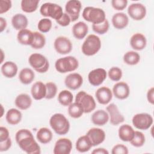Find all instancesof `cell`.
<instances>
[{
  "label": "cell",
  "mask_w": 154,
  "mask_h": 154,
  "mask_svg": "<svg viewBox=\"0 0 154 154\" xmlns=\"http://www.w3.org/2000/svg\"><path fill=\"white\" fill-rule=\"evenodd\" d=\"M40 12L42 16L50 17L55 20H58L64 13L61 6L51 2H46L42 4L40 9Z\"/></svg>",
  "instance_id": "cell-8"
},
{
  "label": "cell",
  "mask_w": 154,
  "mask_h": 154,
  "mask_svg": "<svg viewBox=\"0 0 154 154\" xmlns=\"http://www.w3.org/2000/svg\"><path fill=\"white\" fill-rule=\"evenodd\" d=\"M46 87V94L45 98L51 99L54 98L57 93V87L56 84L52 82H48L45 84Z\"/></svg>",
  "instance_id": "cell-43"
},
{
  "label": "cell",
  "mask_w": 154,
  "mask_h": 154,
  "mask_svg": "<svg viewBox=\"0 0 154 154\" xmlns=\"http://www.w3.org/2000/svg\"><path fill=\"white\" fill-rule=\"evenodd\" d=\"M7 26V21L5 19L1 17H0V31L2 32Z\"/></svg>",
  "instance_id": "cell-52"
},
{
  "label": "cell",
  "mask_w": 154,
  "mask_h": 154,
  "mask_svg": "<svg viewBox=\"0 0 154 154\" xmlns=\"http://www.w3.org/2000/svg\"><path fill=\"white\" fill-rule=\"evenodd\" d=\"M130 45L132 49L136 51H141L146 46V38L141 33H135L130 38Z\"/></svg>",
  "instance_id": "cell-20"
},
{
  "label": "cell",
  "mask_w": 154,
  "mask_h": 154,
  "mask_svg": "<svg viewBox=\"0 0 154 154\" xmlns=\"http://www.w3.org/2000/svg\"><path fill=\"white\" fill-rule=\"evenodd\" d=\"M54 46L57 52L61 55L67 54L72 49V42L67 37L64 36H59L56 38Z\"/></svg>",
  "instance_id": "cell-10"
},
{
  "label": "cell",
  "mask_w": 154,
  "mask_h": 154,
  "mask_svg": "<svg viewBox=\"0 0 154 154\" xmlns=\"http://www.w3.org/2000/svg\"><path fill=\"white\" fill-rule=\"evenodd\" d=\"M82 4L78 0H70L67 2L65 6L66 13L71 19V22L76 21L79 16Z\"/></svg>",
  "instance_id": "cell-11"
},
{
  "label": "cell",
  "mask_w": 154,
  "mask_h": 154,
  "mask_svg": "<svg viewBox=\"0 0 154 154\" xmlns=\"http://www.w3.org/2000/svg\"><path fill=\"white\" fill-rule=\"evenodd\" d=\"M57 23L61 26H66L69 25L71 22V19L67 13H63L62 16L57 20Z\"/></svg>",
  "instance_id": "cell-47"
},
{
  "label": "cell",
  "mask_w": 154,
  "mask_h": 154,
  "mask_svg": "<svg viewBox=\"0 0 154 154\" xmlns=\"http://www.w3.org/2000/svg\"><path fill=\"white\" fill-rule=\"evenodd\" d=\"M106 111L110 117V123L112 125H118L125 121L124 116L120 113L117 106L111 103L106 107Z\"/></svg>",
  "instance_id": "cell-16"
},
{
  "label": "cell",
  "mask_w": 154,
  "mask_h": 154,
  "mask_svg": "<svg viewBox=\"0 0 154 154\" xmlns=\"http://www.w3.org/2000/svg\"><path fill=\"white\" fill-rule=\"evenodd\" d=\"M68 113L71 117L78 119L81 117L84 112L82 106L78 103L75 102L69 105Z\"/></svg>",
  "instance_id": "cell-37"
},
{
  "label": "cell",
  "mask_w": 154,
  "mask_h": 154,
  "mask_svg": "<svg viewBox=\"0 0 154 154\" xmlns=\"http://www.w3.org/2000/svg\"><path fill=\"white\" fill-rule=\"evenodd\" d=\"M140 60V55L135 51H130L126 52L123 55V61L128 65H136Z\"/></svg>",
  "instance_id": "cell-34"
},
{
  "label": "cell",
  "mask_w": 154,
  "mask_h": 154,
  "mask_svg": "<svg viewBox=\"0 0 154 154\" xmlns=\"http://www.w3.org/2000/svg\"><path fill=\"white\" fill-rule=\"evenodd\" d=\"M22 117V113L19 110L16 108H11L7 112L5 119L8 124L16 125L21 121Z\"/></svg>",
  "instance_id": "cell-31"
},
{
  "label": "cell",
  "mask_w": 154,
  "mask_h": 154,
  "mask_svg": "<svg viewBox=\"0 0 154 154\" xmlns=\"http://www.w3.org/2000/svg\"><path fill=\"white\" fill-rule=\"evenodd\" d=\"M37 140L42 144H48L52 139L53 135L51 131L48 128H42L39 129L36 134Z\"/></svg>",
  "instance_id": "cell-32"
},
{
  "label": "cell",
  "mask_w": 154,
  "mask_h": 154,
  "mask_svg": "<svg viewBox=\"0 0 154 154\" xmlns=\"http://www.w3.org/2000/svg\"><path fill=\"white\" fill-rule=\"evenodd\" d=\"M11 7V1L10 0L0 1V14L7 12Z\"/></svg>",
  "instance_id": "cell-46"
},
{
  "label": "cell",
  "mask_w": 154,
  "mask_h": 154,
  "mask_svg": "<svg viewBox=\"0 0 154 154\" xmlns=\"http://www.w3.org/2000/svg\"><path fill=\"white\" fill-rule=\"evenodd\" d=\"M75 102L82 106L84 113L91 112L95 109L96 106L93 97L84 91H81L77 93L75 97Z\"/></svg>",
  "instance_id": "cell-7"
},
{
  "label": "cell",
  "mask_w": 154,
  "mask_h": 154,
  "mask_svg": "<svg viewBox=\"0 0 154 154\" xmlns=\"http://www.w3.org/2000/svg\"><path fill=\"white\" fill-rule=\"evenodd\" d=\"M73 96L72 93L67 90H62L58 96V100L63 106H69L72 103Z\"/></svg>",
  "instance_id": "cell-36"
},
{
  "label": "cell",
  "mask_w": 154,
  "mask_h": 154,
  "mask_svg": "<svg viewBox=\"0 0 154 154\" xmlns=\"http://www.w3.org/2000/svg\"><path fill=\"white\" fill-rule=\"evenodd\" d=\"M52 25V21L49 19L43 18L39 20L37 25V28L40 32L43 33H46L51 30Z\"/></svg>",
  "instance_id": "cell-41"
},
{
  "label": "cell",
  "mask_w": 154,
  "mask_h": 154,
  "mask_svg": "<svg viewBox=\"0 0 154 154\" xmlns=\"http://www.w3.org/2000/svg\"><path fill=\"white\" fill-rule=\"evenodd\" d=\"M88 30V28L87 25L82 21L76 23L72 27L73 35L76 39L78 40L84 38L86 36Z\"/></svg>",
  "instance_id": "cell-24"
},
{
  "label": "cell",
  "mask_w": 154,
  "mask_h": 154,
  "mask_svg": "<svg viewBox=\"0 0 154 154\" xmlns=\"http://www.w3.org/2000/svg\"><path fill=\"white\" fill-rule=\"evenodd\" d=\"M30 66L37 72L43 73L46 72L49 67V63L48 59L42 54L34 53L28 58Z\"/></svg>",
  "instance_id": "cell-6"
},
{
  "label": "cell",
  "mask_w": 154,
  "mask_h": 154,
  "mask_svg": "<svg viewBox=\"0 0 154 154\" xmlns=\"http://www.w3.org/2000/svg\"><path fill=\"white\" fill-rule=\"evenodd\" d=\"M11 24L15 29L20 31L26 29L28 24V20L24 14L17 13L13 16Z\"/></svg>",
  "instance_id": "cell-26"
},
{
  "label": "cell",
  "mask_w": 154,
  "mask_h": 154,
  "mask_svg": "<svg viewBox=\"0 0 154 154\" xmlns=\"http://www.w3.org/2000/svg\"><path fill=\"white\" fill-rule=\"evenodd\" d=\"M106 72L104 69L97 68L90 71L88 75V79L90 84L99 86L103 83L106 78Z\"/></svg>",
  "instance_id": "cell-13"
},
{
  "label": "cell",
  "mask_w": 154,
  "mask_h": 154,
  "mask_svg": "<svg viewBox=\"0 0 154 154\" xmlns=\"http://www.w3.org/2000/svg\"><path fill=\"white\" fill-rule=\"evenodd\" d=\"M129 153L128 147L121 144L115 145L111 150L112 154H128Z\"/></svg>",
  "instance_id": "cell-44"
},
{
  "label": "cell",
  "mask_w": 154,
  "mask_h": 154,
  "mask_svg": "<svg viewBox=\"0 0 154 154\" xmlns=\"http://www.w3.org/2000/svg\"><path fill=\"white\" fill-rule=\"evenodd\" d=\"M9 137V131L4 126L0 127V141H3L7 140Z\"/></svg>",
  "instance_id": "cell-49"
},
{
  "label": "cell",
  "mask_w": 154,
  "mask_h": 154,
  "mask_svg": "<svg viewBox=\"0 0 154 154\" xmlns=\"http://www.w3.org/2000/svg\"><path fill=\"white\" fill-rule=\"evenodd\" d=\"M16 141L19 147L28 154H40V147L34 140L31 132L28 129L19 130L15 136Z\"/></svg>",
  "instance_id": "cell-1"
},
{
  "label": "cell",
  "mask_w": 154,
  "mask_h": 154,
  "mask_svg": "<svg viewBox=\"0 0 154 154\" xmlns=\"http://www.w3.org/2000/svg\"><path fill=\"white\" fill-rule=\"evenodd\" d=\"M112 24L118 29H122L127 26L129 23V18L124 13H117L112 17Z\"/></svg>",
  "instance_id": "cell-22"
},
{
  "label": "cell",
  "mask_w": 154,
  "mask_h": 154,
  "mask_svg": "<svg viewBox=\"0 0 154 154\" xmlns=\"http://www.w3.org/2000/svg\"><path fill=\"white\" fill-rule=\"evenodd\" d=\"M1 108H2V114L1 115V117H2V116H3V110H4V108H3V106H2V105H1Z\"/></svg>",
  "instance_id": "cell-53"
},
{
  "label": "cell",
  "mask_w": 154,
  "mask_h": 154,
  "mask_svg": "<svg viewBox=\"0 0 154 154\" xmlns=\"http://www.w3.org/2000/svg\"><path fill=\"white\" fill-rule=\"evenodd\" d=\"M109 24L108 20L106 19L104 22L99 24H93L92 29L97 34H104L109 29Z\"/></svg>",
  "instance_id": "cell-40"
},
{
  "label": "cell",
  "mask_w": 154,
  "mask_h": 154,
  "mask_svg": "<svg viewBox=\"0 0 154 154\" xmlns=\"http://www.w3.org/2000/svg\"><path fill=\"white\" fill-rule=\"evenodd\" d=\"M17 39L21 45L31 46L33 40V32L27 29L20 30L17 33Z\"/></svg>",
  "instance_id": "cell-29"
},
{
  "label": "cell",
  "mask_w": 154,
  "mask_h": 154,
  "mask_svg": "<svg viewBox=\"0 0 154 154\" xmlns=\"http://www.w3.org/2000/svg\"><path fill=\"white\" fill-rule=\"evenodd\" d=\"M83 18L93 24H99L106 19L105 11L100 8L93 7H87L82 11Z\"/></svg>",
  "instance_id": "cell-4"
},
{
  "label": "cell",
  "mask_w": 154,
  "mask_h": 154,
  "mask_svg": "<svg viewBox=\"0 0 154 154\" xmlns=\"http://www.w3.org/2000/svg\"><path fill=\"white\" fill-rule=\"evenodd\" d=\"M1 70L5 77L12 78L16 75L18 68L16 64L14 62L6 61L2 65Z\"/></svg>",
  "instance_id": "cell-25"
},
{
  "label": "cell",
  "mask_w": 154,
  "mask_h": 154,
  "mask_svg": "<svg viewBox=\"0 0 154 154\" xmlns=\"http://www.w3.org/2000/svg\"><path fill=\"white\" fill-rule=\"evenodd\" d=\"M11 140L10 137L3 141H0V152L8 150L11 146Z\"/></svg>",
  "instance_id": "cell-48"
},
{
  "label": "cell",
  "mask_w": 154,
  "mask_h": 154,
  "mask_svg": "<svg viewBox=\"0 0 154 154\" xmlns=\"http://www.w3.org/2000/svg\"><path fill=\"white\" fill-rule=\"evenodd\" d=\"M92 147V144L87 135L79 137L76 142V149L81 153L88 152Z\"/></svg>",
  "instance_id": "cell-30"
},
{
  "label": "cell",
  "mask_w": 154,
  "mask_h": 154,
  "mask_svg": "<svg viewBox=\"0 0 154 154\" xmlns=\"http://www.w3.org/2000/svg\"><path fill=\"white\" fill-rule=\"evenodd\" d=\"M95 96L99 103L102 105H106L111 100L112 98V93L108 87H101L97 90Z\"/></svg>",
  "instance_id": "cell-19"
},
{
  "label": "cell",
  "mask_w": 154,
  "mask_h": 154,
  "mask_svg": "<svg viewBox=\"0 0 154 154\" xmlns=\"http://www.w3.org/2000/svg\"><path fill=\"white\" fill-rule=\"evenodd\" d=\"M46 43V38L43 34L37 31L33 32V40L31 46L35 49H39L43 48Z\"/></svg>",
  "instance_id": "cell-35"
},
{
  "label": "cell",
  "mask_w": 154,
  "mask_h": 154,
  "mask_svg": "<svg viewBox=\"0 0 154 154\" xmlns=\"http://www.w3.org/2000/svg\"><path fill=\"white\" fill-rule=\"evenodd\" d=\"M152 116L148 113H138L134 116L132 122L133 125L138 129L147 130L153 124Z\"/></svg>",
  "instance_id": "cell-9"
},
{
  "label": "cell",
  "mask_w": 154,
  "mask_h": 154,
  "mask_svg": "<svg viewBox=\"0 0 154 154\" xmlns=\"http://www.w3.org/2000/svg\"><path fill=\"white\" fill-rule=\"evenodd\" d=\"M72 149V141L69 138H62L56 141L53 153L54 154H69Z\"/></svg>",
  "instance_id": "cell-14"
},
{
  "label": "cell",
  "mask_w": 154,
  "mask_h": 154,
  "mask_svg": "<svg viewBox=\"0 0 154 154\" xmlns=\"http://www.w3.org/2000/svg\"><path fill=\"white\" fill-rule=\"evenodd\" d=\"M101 48V42L98 36L90 34L82 45V52L87 56H92L99 52Z\"/></svg>",
  "instance_id": "cell-3"
},
{
  "label": "cell",
  "mask_w": 154,
  "mask_h": 154,
  "mask_svg": "<svg viewBox=\"0 0 154 154\" xmlns=\"http://www.w3.org/2000/svg\"><path fill=\"white\" fill-rule=\"evenodd\" d=\"M92 154H108V151L104 149V148H97L96 149H94L92 152Z\"/></svg>",
  "instance_id": "cell-51"
},
{
  "label": "cell",
  "mask_w": 154,
  "mask_h": 154,
  "mask_svg": "<svg viewBox=\"0 0 154 154\" xmlns=\"http://www.w3.org/2000/svg\"><path fill=\"white\" fill-rule=\"evenodd\" d=\"M35 78V73L29 68H24L20 70L19 75V79L21 83L28 85L31 84Z\"/></svg>",
  "instance_id": "cell-33"
},
{
  "label": "cell",
  "mask_w": 154,
  "mask_h": 154,
  "mask_svg": "<svg viewBox=\"0 0 154 154\" xmlns=\"http://www.w3.org/2000/svg\"><path fill=\"white\" fill-rule=\"evenodd\" d=\"M147 99L149 103L153 105L154 103V88L151 87L147 93Z\"/></svg>",
  "instance_id": "cell-50"
},
{
  "label": "cell",
  "mask_w": 154,
  "mask_h": 154,
  "mask_svg": "<svg viewBox=\"0 0 154 154\" xmlns=\"http://www.w3.org/2000/svg\"><path fill=\"white\" fill-rule=\"evenodd\" d=\"M135 131L132 127L128 124L120 126L119 129V137L123 141H130L133 138Z\"/></svg>",
  "instance_id": "cell-27"
},
{
  "label": "cell",
  "mask_w": 154,
  "mask_h": 154,
  "mask_svg": "<svg viewBox=\"0 0 154 154\" xmlns=\"http://www.w3.org/2000/svg\"><path fill=\"white\" fill-rule=\"evenodd\" d=\"M128 4L126 0H112L111 5L112 7L116 10H124Z\"/></svg>",
  "instance_id": "cell-45"
},
{
  "label": "cell",
  "mask_w": 154,
  "mask_h": 154,
  "mask_svg": "<svg viewBox=\"0 0 154 154\" xmlns=\"http://www.w3.org/2000/svg\"><path fill=\"white\" fill-rule=\"evenodd\" d=\"M14 103L16 106L20 109L26 110L31 106L32 104V99L28 94L22 93L16 97Z\"/></svg>",
  "instance_id": "cell-28"
},
{
  "label": "cell",
  "mask_w": 154,
  "mask_h": 154,
  "mask_svg": "<svg viewBox=\"0 0 154 154\" xmlns=\"http://www.w3.org/2000/svg\"><path fill=\"white\" fill-rule=\"evenodd\" d=\"M128 13L132 19L141 20L146 15V8L142 4L133 3L128 7Z\"/></svg>",
  "instance_id": "cell-12"
},
{
  "label": "cell",
  "mask_w": 154,
  "mask_h": 154,
  "mask_svg": "<svg viewBox=\"0 0 154 154\" xmlns=\"http://www.w3.org/2000/svg\"><path fill=\"white\" fill-rule=\"evenodd\" d=\"M146 141V138L143 133L140 131H135L133 138L129 141L131 144L136 147H142Z\"/></svg>",
  "instance_id": "cell-39"
},
{
  "label": "cell",
  "mask_w": 154,
  "mask_h": 154,
  "mask_svg": "<svg viewBox=\"0 0 154 154\" xmlns=\"http://www.w3.org/2000/svg\"><path fill=\"white\" fill-rule=\"evenodd\" d=\"M38 3L39 0H22L21 8L25 13H32L37 10Z\"/></svg>",
  "instance_id": "cell-38"
},
{
  "label": "cell",
  "mask_w": 154,
  "mask_h": 154,
  "mask_svg": "<svg viewBox=\"0 0 154 154\" xmlns=\"http://www.w3.org/2000/svg\"><path fill=\"white\" fill-rule=\"evenodd\" d=\"M49 124L54 131L60 135L66 134L70 129V123L67 119L61 113H55L51 116Z\"/></svg>",
  "instance_id": "cell-2"
},
{
  "label": "cell",
  "mask_w": 154,
  "mask_h": 154,
  "mask_svg": "<svg viewBox=\"0 0 154 154\" xmlns=\"http://www.w3.org/2000/svg\"><path fill=\"white\" fill-rule=\"evenodd\" d=\"M112 93L116 98L120 100L125 99L130 93L129 85L125 82H119L114 85Z\"/></svg>",
  "instance_id": "cell-18"
},
{
  "label": "cell",
  "mask_w": 154,
  "mask_h": 154,
  "mask_svg": "<svg viewBox=\"0 0 154 154\" xmlns=\"http://www.w3.org/2000/svg\"><path fill=\"white\" fill-rule=\"evenodd\" d=\"M108 75L111 80L117 82L122 77V70L118 67H112L109 70Z\"/></svg>",
  "instance_id": "cell-42"
},
{
  "label": "cell",
  "mask_w": 154,
  "mask_h": 154,
  "mask_svg": "<svg viewBox=\"0 0 154 154\" xmlns=\"http://www.w3.org/2000/svg\"><path fill=\"white\" fill-rule=\"evenodd\" d=\"M31 93L35 100H41L45 98L46 94V85L42 81L35 82L31 87Z\"/></svg>",
  "instance_id": "cell-21"
},
{
  "label": "cell",
  "mask_w": 154,
  "mask_h": 154,
  "mask_svg": "<svg viewBox=\"0 0 154 154\" xmlns=\"http://www.w3.org/2000/svg\"><path fill=\"white\" fill-rule=\"evenodd\" d=\"M79 66L78 60L72 56H67L58 59L55 63L57 71L61 73H65L75 70Z\"/></svg>",
  "instance_id": "cell-5"
},
{
  "label": "cell",
  "mask_w": 154,
  "mask_h": 154,
  "mask_svg": "<svg viewBox=\"0 0 154 154\" xmlns=\"http://www.w3.org/2000/svg\"><path fill=\"white\" fill-rule=\"evenodd\" d=\"M92 123L97 126H103L109 120V115L107 112L103 109L96 111L91 116Z\"/></svg>",
  "instance_id": "cell-23"
},
{
  "label": "cell",
  "mask_w": 154,
  "mask_h": 154,
  "mask_svg": "<svg viewBox=\"0 0 154 154\" xmlns=\"http://www.w3.org/2000/svg\"><path fill=\"white\" fill-rule=\"evenodd\" d=\"M86 135L89 138L93 146H96L102 143L105 139V133L103 130L100 128H91Z\"/></svg>",
  "instance_id": "cell-15"
},
{
  "label": "cell",
  "mask_w": 154,
  "mask_h": 154,
  "mask_svg": "<svg viewBox=\"0 0 154 154\" xmlns=\"http://www.w3.org/2000/svg\"><path fill=\"white\" fill-rule=\"evenodd\" d=\"M66 86L70 90L78 89L83 83L82 76L78 73H72L69 74L64 79Z\"/></svg>",
  "instance_id": "cell-17"
}]
</instances>
